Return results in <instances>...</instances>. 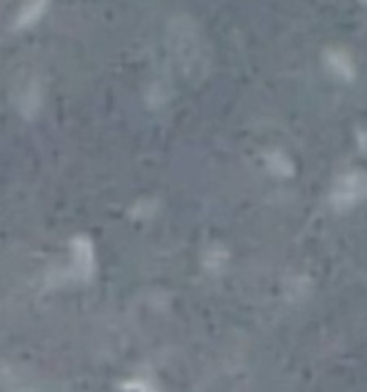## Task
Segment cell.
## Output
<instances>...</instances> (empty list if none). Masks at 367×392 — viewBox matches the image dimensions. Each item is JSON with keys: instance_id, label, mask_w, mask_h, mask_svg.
Here are the masks:
<instances>
[{"instance_id": "6da1fadb", "label": "cell", "mask_w": 367, "mask_h": 392, "mask_svg": "<svg viewBox=\"0 0 367 392\" xmlns=\"http://www.w3.org/2000/svg\"><path fill=\"white\" fill-rule=\"evenodd\" d=\"M367 194V176H359V174H352L346 180H342L340 184V192L337 199L339 201H346V205L356 203L358 199Z\"/></svg>"}, {"instance_id": "7a4b0ae2", "label": "cell", "mask_w": 367, "mask_h": 392, "mask_svg": "<svg viewBox=\"0 0 367 392\" xmlns=\"http://www.w3.org/2000/svg\"><path fill=\"white\" fill-rule=\"evenodd\" d=\"M45 6L46 0H29L27 4L21 8V14H19L18 18V25L23 27L36 21V19L40 18V14L45 12Z\"/></svg>"}]
</instances>
